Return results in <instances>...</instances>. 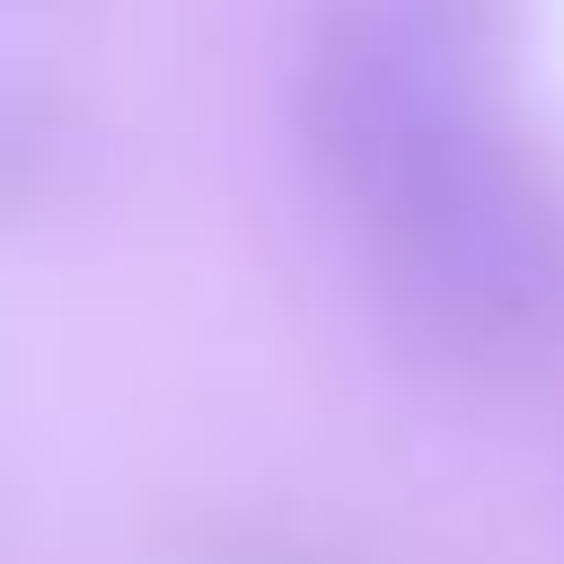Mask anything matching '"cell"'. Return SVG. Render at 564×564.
<instances>
[{
  "label": "cell",
  "instance_id": "2",
  "mask_svg": "<svg viewBox=\"0 0 564 564\" xmlns=\"http://www.w3.org/2000/svg\"><path fill=\"white\" fill-rule=\"evenodd\" d=\"M291 123L326 194L370 212L379 194L511 123L502 0H335L300 44Z\"/></svg>",
  "mask_w": 564,
  "mask_h": 564
},
{
  "label": "cell",
  "instance_id": "4",
  "mask_svg": "<svg viewBox=\"0 0 564 564\" xmlns=\"http://www.w3.org/2000/svg\"><path fill=\"white\" fill-rule=\"evenodd\" d=\"M185 555L194 564H361L326 538H291L273 520H194L185 529Z\"/></svg>",
  "mask_w": 564,
  "mask_h": 564
},
{
  "label": "cell",
  "instance_id": "3",
  "mask_svg": "<svg viewBox=\"0 0 564 564\" xmlns=\"http://www.w3.org/2000/svg\"><path fill=\"white\" fill-rule=\"evenodd\" d=\"M70 106L35 79H0V220L26 212L35 194H53V176L70 167Z\"/></svg>",
  "mask_w": 564,
  "mask_h": 564
},
{
  "label": "cell",
  "instance_id": "1",
  "mask_svg": "<svg viewBox=\"0 0 564 564\" xmlns=\"http://www.w3.org/2000/svg\"><path fill=\"white\" fill-rule=\"evenodd\" d=\"M361 220L397 335L467 379H520L564 352V167L494 123Z\"/></svg>",
  "mask_w": 564,
  "mask_h": 564
}]
</instances>
